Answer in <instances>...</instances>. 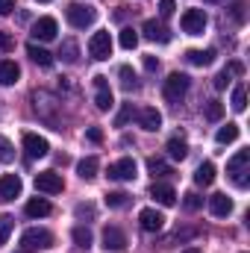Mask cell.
Segmentation results:
<instances>
[{
  "label": "cell",
  "mask_w": 250,
  "mask_h": 253,
  "mask_svg": "<svg viewBox=\"0 0 250 253\" xmlns=\"http://www.w3.org/2000/svg\"><path fill=\"white\" fill-rule=\"evenodd\" d=\"M206 12L203 9H186L183 12V18H180V27H183V33L188 36H203V30H206Z\"/></svg>",
  "instance_id": "5b68a950"
},
{
  "label": "cell",
  "mask_w": 250,
  "mask_h": 253,
  "mask_svg": "<svg viewBox=\"0 0 250 253\" xmlns=\"http://www.w3.org/2000/svg\"><path fill=\"white\" fill-rule=\"evenodd\" d=\"M233 18H236V21H245V3H236V6H233Z\"/></svg>",
  "instance_id": "ee69618b"
},
{
  "label": "cell",
  "mask_w": 250,
  "mask_h": 253,
  "mask_svg": "<svg viewBox=\"0 0 250 253\" xmlns=\"http://www.w3.org/2000/svg\"><path fill=\"white\" fill-rule=\"evenodd\" d=\"M135 159H129V156H124V159H118V162H112L109 165V171H106V177L109 180H118V183H129V180H135Z\"/></svg>",
  "instance_id": "52a82bcc"
},
{
  "label": "cell",
  "mask_w": 250,
  "mask_h": 253,
  "mask_svg": "<svg viewBox=\"0 0 250 253\" xmlns=\"http://www.w3.org/2000/svg\"><path fill=\"white\" fill-rule=\"evenodd\" d=\"M94 88H97V94H94V106H97L100 112H109V109L115 106V100H112V88H109L106 77H94Z\"/></svg>",
  "instance_id": "4fadbf2b"
},
{
  "label": "cell",
  "mask_w": 250,
  "mask_h": 253,
  "mask_svg": "<svg viewBox=\"0 0 250 253\" xmlns=\"http://www.w3.org/2000/svg\"><path fill=\"white\" fill-rule=\"evenodd\" d=\"M212 3H215V0H212Z\"/></svg>",
  "instance_id": "681fc988"
},
{
  "label": "cell",
  "mask_w": 250,
  "mask_h": 253,
  "mask_svg": "<svg viewBox=\"0 0 250 253\" xmlns=\"http://www.w3.org/2000/svg\"><path fill=\"white\" fill-rule=\"evenodd\" d=\"M65 18H68V24H71V27L85 30V27H91V24L97 21V9H94L91 3H68Z\"/></svg>",
  "instance_id": "6da1fadb"
},
{
  "label": "cell",
  "mask_w": 250,
  "mask_h": 253,
  "mask_svg": "<svg viewBox=\"0 0 250 253\" xmlns=\"http://www.w3.org/2000/svg\"><path fill=\"white\" fill-rule=\"evenodd\" d=\"M147 171H150L153 177H168V174H171V168H168L162 159H156V156H150V159H147Z\"/></svg>",
  "instance_id": "4dcf8cb0"
},
{
  "label": "cell",
  "mask_w": 250,
  "mask_h": 253,
  "mask_svg": "<svg viewBox=\"0 0 250 253\" xmlns=\"http://www.w3.org/2000/svg\"><path fill=\"white\" fill-rule=\"evenodd\" d=\"M242 71H245L242 62H230L221 74H218V77H215V88H218V91H224V88L230 85V77H233V74H242Z\"/></svg>",
  "instance_id": "cb8c5ba5"
},
{
  "label": "cell",
  "mask_w": 250,
  "mask_h": 253,
  "mask_svg": "<svg viewBox=\"0 0 250 253\" xmlns=\"http://www.w3.org/2000/svg\"><path fill=\"white\" fill-rule=\"evenodd\" d=\"M233 109L236 112H245L248 109V88L245 85H236L233 88Z\"/></svg>",
  "instance_id": "f546056e"
},
{
  "label": "cell",
  "mask_w": 250,
  "mask_h": 253,
  "mask_svg": "<svg viewBox=\"0 0 250 253\" xmlns=\"http://www.w3.org/2000/svg\"><path fill=\"white\" fill-rule=\"evenodd\" d=\"M165 150H168V156H171L174 162H183V159L188 156V141L183 138V135H171Z\"/></svg>",
  "instance_id": "d6986e66"
},
{
  "label": "cell",
  "mask_w": 250,
  "mask_h": 253,
  "mask_svg": "<svg viewBox=\"0 0 250 253\" xmlns=\"http://www.w3.org/2000/svg\"><path fill=\"white\" fill-rule=\"evenodd\" d=\"M56 33H59V27H56V18H50V15H44L33 24V39L36 42H50V39H56Z\"/></svg>",
  "instance_id": "7c38bea8"
},
{
  "label": "cell",
  "mask_w": 250,
  "mask_h": 253,
  "mask_svg": "<svg viewBox=\"0 0 250 253\" xmlns=\"http://www.w3.org/2000/svg\"><path fill=\"white\" fill-rule=\"evenodd\" d=\"M39 3H50V0H39Z\"/></svg>",
  "instance_id": "c3c4849f"
},
{
  "label": "cell",
  "mask_w": 250,
  "mask_h": 253,
  "mask_svg": "<svg viewBox=\"0 0 250 253\" xmlns=\"http://www.w3.org/2000/svg\"><path fill=\"white\" fill-rule=\"evenodd\" d=\"M174 9H177V6H174V0H159V15H162V18H171V15H174Z\"/></svg>",
  "instance_id": "60d3db41"
},
{
  "label": "cell",
  "mask_w": 250,
  "mask_h": 253,
  "mask_svg": "<svg viewBox=\"0 0 250 253\" xmlns=\"http://www.w3.org/2000/svg\"><path fill=\"white\" fill-rule=\"evenodd\" d=\"M15 9V0H0V15H9Z\"/></svg>",
  "instance_id": "f6af8a7d"
},
{
  "label": "cell",
  "mask_w": 250,
  "mask_h": 253,
  "mask_svg": "<svg viewBox=\"0 0 250 253\" xmlns=\"http://www.w3.org/2000/svg\"><path fill=\"white\" fill-rule=\"evenodd\" d=\"M97 168H100V162H97V156H85L80 165H77V174H80V180H94L97 177Z\"/></svg>",
  "instance_id": "44dd1931"
},
{
  "label": "cell",
  "mask_w": 250,
  "mask_h": 253,
  "mask_svg": "<svg viewBox=\"0 0 250 253\" xmlns=\"http://www.w3.org/2000/svg\"><path fill=\"white\" fill-rule=\"evenodd\" d=\"M103 251L106 253H124L126 251V236L121 227H106L103 230Z\"/></svg>",
  "instance_id": "30bf717a"
},
{
  "label": "cell",
  "mask_w": 250,
  "mask_h": 253,
  "mask_svg": "<svg viewBox=\"0 0 250 253\" xmlns=\"http://www.w3.org/2000/svg\"><path fill=\"white\" fill-rule=\"evenodd\" d=\"M71 236H74V242H77L80 248H91V242H94L91 230H88V227H83V224H80V227H74V233H71Z\"/></svg>",
  "instance_id": "83f0119b"
},
{
  "label": "cell",
  "mask_w": 250,
  "mask_h": 253,
  "mask_svg": "<svg viewBox=\"0 0 250 253\" xmlns=\"http://www.w3.org/2000/svg\"><path fill=\"white\" fill-rule=\"evenodd\" d=\"M59 56H62L65 62H77L80 59V47H77V42H62V50H59Z\"/></svg>",
  "instance_id": "d6a6232c"
},
{
  "label": "cell",
  "mask_w": 250,
  "mask_h": 253,
  "mask_svg": "<svg viewBox=\"0 0 250 253\" xmlns=\"http://www.w3.org/2000/svg\"><path fill=\"white\" fill-rule=\"evenodd\" d=\"M77 218H94V206L91 203H80L77 206Z\"/></svg>",
  "instance_id": "b9f144b4"
},
{
  "label": "cell",
  "mask_w": 250,
  "mask_h": 253,
  "mask_svg": "<svg viewBox=\"0 0 250 253\" xmlns=\"http://www.w3.org/2000/svg\"><path fill=\"white\" fill-rule=\"evenodd\" d=\"M162 91H165V97L168 100H183L188 91V77L186 74H180V71H174V74H168V80H165V85H162Z\"/></svg>",
  "instance_id": "8992f818"
},
{
  "label": "cell",
  "mask_w": 250,
  "mask_h": 253,
  "mask_svg": "<svg viewBox=\"0 0 250 253\" xmlns=\"http://www.w3.org/2000/svg\"><path fill=\"white\" fill-rule=\"evenodd\" d=\"M200 206H203V197H200V194H194V191H188V194H186V209H188V212H194V209H200Z\"/></svg>",
  "instance_id": "f35d334b"
},
{
  "label": "cell",
  "mask_w": 250,
  "mask_h": 253,
  "mask_svg": "<svg viewBox=\"0 0 250 253\" xmlns=\"http://www.w3.org/2000/svg\"><path fill=\"white\" fill-rule=\"evenodd\" d=\"M132 115H135V112H132V103H124V109H121V112H118V118H115V126H124Z\"/></svg>",
  "instance_id": "74e56055"
},
{
  "label": "cell",
  "mask_w": 250,
  "mask_h": 253,
  "mask_svg": "<svg viewBox=\"0 0 250 253\" xmlns=\"http://www.w3.org/2000/svg\"><path fill=\"white\" fill-rule=\"evenodd\" d=\"M21 248L24 251H47V248H53V236L42 227H30L21 236Z\"/></svg>",
  "instance_id": "3957f363"
},
{
  "label": "cell",
  "mask_w": 250,
  "mask_h": 253,
  "mask_svg": "<svg viewBox=\"0 0 250 253\" xmlns=\"http://www.w3.org/2000/svg\"><path fill=\"white\" fill-rule=\"evenodd\" d=\"M138 224H141L144 233H159L165 227V215L159 209H141L138 212Z\"/></svg>",
  "instance_id": "5bb4252c"
},
{
  "label": "cell",
  "mask_w": 250,
  "mask_h": 253,
  "mask_svg": "<svg viewBox=\"0 0 250 253\" xmlns=\"http://www.w3.org/2000/svg\"><path fill=\"white\" fill-rule=\"evenodd\" d=\"M24 150H27V156L30 159H42V156H47L50 153V144H47V138L44 135H36V132H24Z\"/></svg>",
  "instance_id": "ba28073f"
},
{
  "label": "cell",
  "mask_w": 250,
  "mask_h": 253,
  "mask_svg": "<svg viewBox=\"0 0 250 253\" xmlns=\"http://www.w3.org/2000/svg\"><path fill=\"white\" fill-rule=\"evenodd\" d=\"M21 77V68L12 59H0V85H15Z\"/></svg>",
  "instance_id": "ffe728a7"
},
{
  "label": "cell",
  "mask_w": 250,
  "mask_h": 253,
  "mask_svg": "<svg viewBox=\"0 0 250 253\" xmlns=\"http://www.w3.org/2000/svg\"><path fill=\"white\" fill-rule=\"evenodd\" d=\"M183 253H200V251H197V248H188V251H183Z\"/></svg>",
  "instance_id": "7dc6e473"
},
{
  "label": "cell",
  "mask_w": 250,
  "mask_h": 253,
  "mask_svg": "<svg viewBox=\"0 0 250 253\" xmlns=\"http://www.w3.org/2000/svg\"><path fill=\"white\" fill-rule=\"evenodd\" d=\"M12 227H15V218H12V215H6V212H0V248L6 245V239H9V233H12Z\"/></svg>",
  "instance_id": "1f68e13d"
},
{
  "label": "cell",
  "mask_w": 250,
  "mask_h": 253,
  "mask_svg": "<svg viewBox=\"0 0 250 253\" xmlns=\"http://www.w3.org/2000/svg\"><path fill=\"white\" fill-rule=\"evenodd\" d=\"M236 138H239V124L221 126V129H218V135H215V141H218V144H233Z\"/></svg>",
  "instance_id": "4316f807"
},
{
  "label": "cell",
  "mask_w": 250,
  "mask_h": 253,
  "mask_svg": "<svg viewBox=\"0 0 250 253\" xmlns=\"http://www.w3.org/2000/svg\"><path fill=\"white\" fill-rule=\"evenodd\" d=\"M21 177L18 174H3L0 177V203H9V200H15L18 194H21Z\"/></svg>",
  "instance_id": "9a60e30c"
},
{
  "label": "cell",
  "mask_w": 250,
  "mask_h": 253,
  "mask_svg": "<svg viewBox=\"0 0 250 253\" xmlns=\"http://www.w3.org/2000/svg\"><path fill=\"white\" fill-rule=\"evenodd\" d=\"M85 135H88V141H94V144H100V141H103V132H100L97 126H91V129H88Z\"/></svg>",
  "instance_id": "7bdbcfd3"
},
{
  "label": "cell",
  "mask_w": 250,
  "mask_h": 253,
  "mask_svg": "<svg viewBox=\"0 0 250 253\" xmlns=\"http://www.w3.org/2000/svg\"><path fill=\"white\" fill-rule=\"evenodd\" d=\"M248 165H250V150H239V153L227 162V174L233 177V183H236L239 189H248V183H250Z\"/></svg>",
  "instance_id": "7a4b0ae2"
},
{
  "label": "cell",
  "mask_w": 250,
  "mask_h": 253,
  "mask_svg": "<svg viewBox=\"0 0 250 253\" xmlns=\"http://www.w3.org/2000/svg\"><path fill=\"white\" fill-rule=\"evenodd\" d=\"M212 180H215V165L212 162H200L197 171H194V183L206 189V186H212Z\"/></svg>",
  "instance_id": "603a6c76"
},
{
  "label": "cell",
  "mask_w": 250,
  "mask_h": 253,
  "mask_svg": "<svg viewBox=\"0 0 250 253\" xmlns=\"http://www.w3.org/2000/svg\"><path fill=\"white\" fill-rule=\"evenodd\" d=\"M12 159H15V147L9 144V138H3V135H0V162H3V165H9Z\"/></svg>",
  "instance_id": "8d00e7d4"
},
{
  "label": "cell",
  "mask_w": 250,
  "mask_h": 253,
  "mask_svg": "<svg viewBox=\"0 0 250 253\" xmlns=\"http://www.w3.org/2000/svg\"><path fill=\"white\" fill-rule=\"evenodd\" d=\"M118 77H121V85H124V88H138V83H135V74H132V68H129V65H121Z\"/></svg>",
  "instance_id": "d590c367"
},
{
  "label": "cell",
  "mask_w": 250,
  "mask_h": 253,
  "mask_svg": "<svg viewBox=\"0 0 250 253\" xmlns=\"http://www.w3.org/2000/svg\"><path fill=\"white\" fill-rule=\"evenodd\" d=\"M36 189L44 191V194H59V191L65 189L62 174H56V171H42V174H36Z\"/></svg>",
  "instance_id": "9c48e42d"
},
{
  "label": "cell",
  "mask_w": 250,
  "mask_h": 253,
  "mask_svg": "<svg viewBox=\"0 0 250 253\" xmlns=\"http://www.w3.org/2000/svg\"><path fill=\"white\" fill-rule=\"evenodd\" d=\"M141 33H144V39H147V42H159V44H168V42H171V30H168L162 21H156V18L144 21Z\"/></svg>",
  "instance_id": "8fae6325"
},
{
  "label": "cell",
  "mask_w": 250,
  "mask_h": 253,
  "mask_svg": "<svg viewBox=\"0 0 250 253\" xmlns=\"http://www.w3.org/2000/svg\"><path fill=\"white\" fill-rule=\"evenodd\" d=\"M27 215H30V218H47V215H50V203H47L44 197H33V200L27 203Z\"/></svg>",
  "instance_id": "d4e9b609"
},
{
  "label": "cell",
  "mask_w": 250,
  "mask_h": 253,
  "mask_svg": "<svg viewBox=\"0 0 250 253\" xmlns=\"http://www.w3.org/2000/svg\"><path fill=\"white\" fill-rule=\"evenodd\" d=\"M9 50H15V39L0 30V53H9Z\"/></svg>",
  "instance_id": "ab89813d"
},
{
  "label": "cell",
  "mask_w": 250,
  "mask_h": 253,
  "mask_svg": "<svg viewBox=\"0 0 250 253\" xmlns=\"http://www.w3.org/2000/svg\"><path fill=\"white\" fill-rule=\"evenodd\" d=\"M118 42H121V47H124V50H135V47H138V33H135L132 27H124Z\"/></svg>",
  "instance_id": "f1b7e54d"
},
{
  "label": "cell",
  "mask_w": 250,
  "mask_h": 253,
  "mask_svg": "<svg viewBox=\"0 0 250 253\" xmlns=\"http://www.w3.org/2000/svg\"><path fill=\"white\" fill-rule=\"evenodd\" d=\"M186 59L191 65H197V68H206V65H212V59H215V50H188Z\"/></svg>",
  "instance_id": "484cf974"
},
{
  "label": "cell",
  "mask_w": 250,
  "mask_h": 253,
  "mask_svg": "<svg viewBox=\"0 0 250 253\" xmlns=\"http://www.w3.org/2000/svg\"><path fill=\"white\" fill-rule=\"evenodd\" d=\"M135 118H138V124L144 126V129H150V132H156V129L162 126V115H159L153 106H144V109H138V112H135Z\"/></svg>",
  "instance_id": "e0dca14e"
},
{
  "label": "cell",
  "mask_w": 250,
  "mask_h": 253,
  "mask_svg": "<svg viewBox=\"0 0 250 253\" xmlns=\"http://www.w3.org/2000/svg\"><path fill=\"white\" fill-rule=\"evenodd\" d=\"M27 53H30V59H33V62L42 65V68H50V65H53V53H47V50H44V47H39L36 42H30V44H27Z\"/></svg>",
  "instance_id": "7402d4cb"
},
{
  "label": "cell",
  "mask_w": 250,
  "mask_h": 253,
  "mask_svg": "<svg viewBox=\"0 0 250 253\" xmlns=\"http://www.w3.org/2000/svg\"><path fill=\"white\" fill-rule=\"evenodd\" d=\"M150 197H153L156 203H162V206H174V203H177V191L171 189L168 183H153V186H150Z\"/></svg>",
  "instance_id": "2e32d148"
},
{
  "label": "cell",
  "mask_w": 250,
  "mask_h": 253,
  "mask_svg": "<svg viewBox=\"0 0 250 253\" xmlns=\"http://www.w3.org/2000/svg\"><path fill=\"white\" fill-rule=\"evenodd\" d=\"M156 59H153V56H147V59H144V68H147V71H156Z\"/></svg>",
  "instance_id": "bcb514c9"
},
{
  "label": "cell",
  "mask_w": 250,
  "mask_h": 253,
  "mask_svg": "<svg viewBox=\"0 0 250 253\" xmlns=\"http://www.w3.org/2000/svg\"><path fill=\"white\" fill-rule=\"evenodd\" d=\"M88 56L97 59V62H103V59L112 56V36H109L106 30H100V33H94V36L88 39Z\"/></svg>",
  "instance_id": "277c9868"
},
{
  "label": "cell",
  "mask_w": 250,
  "mask_h": 253,
  "mask_svg": "<svg viewBox=\"0 0 250 253\" xmlns=\"http://www.w3.org/2000/svg\"><path fill=\"white\" fill-rule=\"evenodd\" d=\"M209 212H212L215 218H227V215L233 212V200H230L227 194H212V197H209Z\"/></svg>",
  "instance_id": "ac0fdd59"
},
{
  "label": "cell",
  "mask_w": 250,
  "mask_h": 253,
  "mask_svg": "<svg viewBox=\"0 0 250 253\" xmlns=\"http://www.w3.org/2000/svg\"><path fill=\"white\" fill-rule=\"evenodd\" d=\"M206 118L209 121H221L224 118V103L221 100H209L206 103Z\"/></svg>",
  "instance_id": "e575fe53"
},
{
  "label": "cell",
  "mask_w": 250,
  "mask_h": 253,
  "mask_svg": "<svg viewBox=\"0 0 250 253\" xmlns=\"http://www.w3.org/2000/svg\"><path fill=\"white\" fill-rule=\"evenodd\" d=\"M126 203H129V194H124V191H109L106 194V206H112V209H121Z\"/></svg>",
  "instance_id": "836d02e7"
}]
</instances>
